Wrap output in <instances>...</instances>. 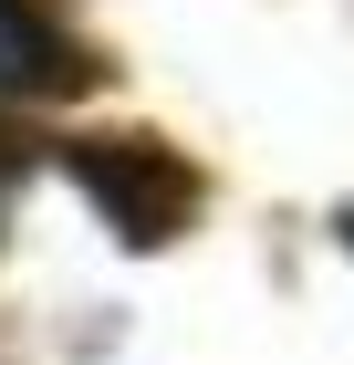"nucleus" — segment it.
I'll use <instances>...</instances> for the list:
<instances>
[{
	"instance_id": "f257e3e1",
	"label": "nucleus",
	"mask_w": 354,
	"mask_h": 365,
	"mask_svg": "<svg viewBox=\"0 0 354 365\" xmlns=\"http://www.w3.org/2000/svg\"><path fill=\"white\" fill-rule=\"evenodd\" d=\"M73 188L115 220V240H125V251H157V240H177V220L198 209V178L177 168L167 146H146V136L73 146Z\"/></svg>"
},
{
	"instance_id": "f03ea898",
	"label": "nucleus",
	"mask_w": 354,
	"mask_h": 365,
	"mask_svg": "<svg viewBox=\"0 0 354 365\" xmlns=\"http://www.w3.org/2000/svg\"><path fill=\"white\" fill-rule=\"evenodd\" d=\"M63 84H73V42L31 0H0V94H63Z\"/></svg>"
},
{
	"instance_id": "7ed1b4c3",
	"label": "nucleus",
	"mask_w": 354,
	"mask_h": 365,
	"mask_svg": "<svg viewBox=\"0 0 354 365\" xmlns=\"http://www.w3.org/2000/svg\"><path fill=\"white\" fill-rule=\"evenodd\" d=\"M0 209H11V157H0Z\"/></svg>"
},
{
	"instance_id": "20e7f679",
	"label": "nucleus",
	"mask_w": 354,
	"mask_h": 365,
	"mask_svg": "<svg viewBox=\"0 0 354 365\" xmlns=\"http://www.w3.org/2000/svg\"><path fill=\"white\" fill-rule=\"evenodd\" d=\"M344 240H354V209H344Z\"/></svg>"
}]
</instances>
